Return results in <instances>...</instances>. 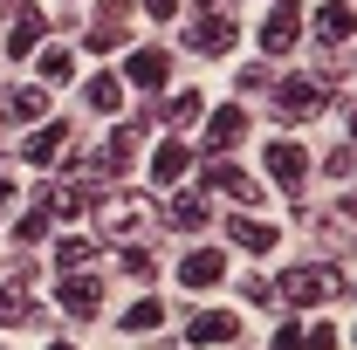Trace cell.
Returning <instances> with one entry per match:
<instances>
[{
    "label": "cell",
    "instance_id": "cell-1",
    "mask_svg": "<svg viewBox=\"0 0 357 350\" xmlns=\"http://www.w3.org/2000/svg\"><path fill=\"white\" fill-rule=\"evenodd\" d=\"M323 296H351V282H344V268H289L282 282H275V303L289 309H310Z\"/></svg>",
    "mask_w": 357,
    "mask_h": 350
},
{
    "label": "cell",
    "instance_id": "cell-2",
    "mask_svg": "<svg viewBox=\"0 0 357 350\" xmlns=\"http://www.w3.org/2000/svg\"><path fill=\"white\" fill-rule=\"evenodd\" d=\"M234 35H241V28H234V0H206V7L192 14V28H185V42L199 48V55H227Z\"/></svg>",
    "mask_w": 357,
    "mask_h": 350
},
{
    "label": "cell",
    "instance_id": "cell-3",
    "mask_svg": "<svg viewBox=\"0 0 357 350\" xmlns=\"http://www.w3.org/2000/svg\"><path fill=\"white\" fill-rule=\"evenodd\" d=\"M89 220H96V234H137V227L151 220V199H144V192H103V199L89 206Z\"/></svg>",
    "mask_w": 357,
    "mask_h": 350
},
{
    "label": "cell",
    "instance_id": "cell-4",
    "mask_svg": "<svg viewBox=\"0 0 357 350\" xmlns=\"http://www.w3.org/2000/svg\"><path fill=\"white\" fill-rule=\"evenodd\" d=\"M303 42V7L296 0H275L261 21V55H289V48Z\"/></svg>",
    "mask_w": 357,
    "mask_h": 350
},
{
    "label": "cell",
    "instance_id": "cell-5",
    "mask_svg": "<svg viewBox=\"0 0 357 350\" xmlns=\"http://www.w3.org/2000/svg\"><path fill=\"white\" fill-rule=\"evenodd\" d=\"M268 178H275L282 192H303V178H310V151L289 144V137H275V144H268Z\"/></svg>",
    "mask_w": 357,
    "mask_h": 350
},
{
    "label": "cell",
    "instance_id": "cell-6",
    "mask_svg": "<svg viewBox=\"0 0 357 350\" xmlns=\"http://www.w3.org/2000/svg\"><path fill=\"white\" fill-rule=\"evenodd\" d=\"M275 96H282V117H310V110H323V96H330V89H323V76L303 69V76H282Z\"/></svg>",
    "mask_w": 357,
    "mask_h": 350
},
{
    "label": "cell",
    "instance_id": "cell-7",
    "mask_svg": "<svg viewBox=\"0 0 357 350\" xmlns=\"http://www.w3.org/2000/svg\"><path fill=\"white\" fill-rule=\"evenodd\" d=\"M227 234H234V248H248V254H275V241H282V227H275V220H255V213L227 220Z\"/></svg>",
    "mask_w": 357,
    "mask_h": 350
},
{
    "label": "cell",
    "instance_id": "cell-8",
    "mask_svg": "<svg viewBox=\"0 0 357 350\" xmlns=\"http://www.w3.org/2000/svg\"><path fill=\"white\" fill-rule=\"evenodd\" d=\"M165 76H172V55L165 48H137L124 62V83H137V89H165Z\"/></svg>",
    "mask_w": 357,
    "mask_h": 350
},
{
    "label": "cell",
    "instance_id": "cell-9",
    "mask_svg": "<svg viewBox=\"0 0 357 350\" xmlns=\"http://www.w3.org/2000/svg\"><path fill=\"white\" fill-rule=\"evenodd\" d=\"M220 275H227V254H220V248H192V254L178 261V282H185V289H213Z\"/></svg>",
    "mask_w": 357,
    "mask_h": 350
},
{
    "label": "cell",
    "instance_id": "cell-10",
    "mask_svg": "<svg viewBox=\"0 0 357 350\" xmlns=\"http://www.w3.org/2000/svg\"><path fill=\"white\" fill-rule=\"evenodd\" d=\"M241 137H248V110H241V103H227V110H213V124H206V151L220 158V151H234Z\"/></svg>",
    "mask_w": 357,
    "mask_h": 350
},
{
    "label": "cell",
    "instance_id": "cell-11",
    "mask_svg": "<svg viewBox=\"0 0 357 350\" xmlns=\"http://www.w3.org/2000/svg\"><path fill=\"white\" fill-rule=\"evenodd\" d=\"M55 303L69 309V316H96V309H103V289H96V282H89V275H62V289H55Z\"/></svg>",
    "mask_w": 357,
    "mask_h": 350
},
{
    "label": "cell",
    "instance_id": "cell-12",
    "mask_svg": "<svg viewBox=\"0 0 357 350\" xmlns=\"http://www.w3.org/2000/svg\"><path fill=\"white\" fill-rule=\"evenodd\" d=\"M234 330H241V323H234V316H227V309H199V316H192V330H185V337H192V344H199V350H213V344H227V337H234Z\"/></svg>",
    "mask_w": 357,
    "mask_h": 350
},
{
    "label": "cell",
    "instance_id": "cell-13",
    "mask_svg": "<svg viewBox=\"0 0 357 350\" xmlns=\"http://www.w3.org/2000/svg\"><path fill=\"white\" fill-rule=\"evenodd\" d=\"M206 185H220L227 199H241V206H255V199H261V185H255V178L241 172V165H227V158L213 165V172H206Z\"/></svg>",
    "mask_w": 357,
    "mask_h": 350
},
{
    "label": "cell",
    "instance_id": "cell-14",
    "mask_svg": "<svg viewBox=\"0 0 357 350\" xmlns=\"http://www.w3.org/2000/svg\"><path fill=\"white\" fill-rule=\"evenodd\" d=\"M185 165H192V151H185L178 137H165V144L151 151V178H158V185H178V178H185Z\"/></svg>",
    "mask_w": 357,
    "mask_h": 350
},
{
    "label": "cell",
    "instance_id": "cell-15",
    "mask_svg": "<svg viewBox=\"0 0 357 350\" xmlns=\"http://www.w3.org/2000/svg\"><path fill=\"white\" fill-rule=\"evenodd\" d=\"M35 282H7L0 289V323H35Z\"/></svg>",
    "mask_w": 357,
    "mask_h": 350
},
{
    "label": "cell",
    "instance_id": "cell-16",
    "mask_svg": "<svg viewBox=\"0 0 357 350\" xmlns=\"http://www.w3.org/2000/svg\"><path fill=\"white\" fill-rule=\"evenodd\" d=\"M83 206H89V192L76 185V178H62V185H48V199H42V213H48V220H76Z\"/></svg>",
    "mask_w": 357,
    "mask_h": 350
},
{
    "label": "cell",
    "instance_id": "cell-17",
    "mask_svg": "<svg viewBox=\"0 0 357 350\" xmlns=\"http://www.w3.org/2000/svg\"><path fill=\"white\" fill-rule=\"evenodd\" d=\"M316 42H330V48L351 42V0H330V7L316 14Z\"/></svg>",
    "mask_w": 357,
    "mask_h": 350
},
{
    "label": "cell",
    "instance_id": "cell-18",
    "mask_svg": "<svg viewBox=\"0 0 357 350\" xmlns=\"http://www.w3.org/2000/svg\"><path fill=\"white\" fill-rule=\"evenodd\" d=\"M83 103L96 110V117H117V103H124V83H117V76H89Z\"/></svg>",
    "mask_w": 357,
    "mask_h": 350
},
{
    "label": "cell",
    "instance_id": "cell-19",
    "mask_svg": "<svg viewBox=\"0 0 357 350\" xmlns=\"http://www.w3.org/2000/svg\"><path fill=\"white\" fill-rule=\"evenodd\" d=\"M89 254H96V241H89V234H69V241H55V268H62V275H83Z\"/></svg>",
    "mask_w": 357,
    "mask_h": 350
},
{
    "label": "cell",
    "instance_id": "cell-20",
    "mask_svg": "<svg viewBox=\"0 0 357 350\" xmlns=\"http://www.w3.org/2000/svg\"><path fill=\"white\" fill-rule=\"evenodd\" d=\"M55 151H62V124H42V131L21 144V158H28V165H55Z\"/></svg>",
    "mask_w": 357,
    "mask_h": 350
},
{
    "label": "cell",
    "instance_id": "cell-21",
    "mask_svg": "<svg viewBox=\"0 0 357 350\" xmlns=\"http://www.w3.org/2000/svg\"><path fill=\"white\" fill-rule=\"evenodd\" d=\"M165 220H172V227H185V234H199V227H206V192H178Z\"/></svg>",
    "mask_w": 357,
    "mask_h": 350
},
{
    "label": "cell",
    "instance_id": "cell-22",
    "mask_svg": "<svg viewBox=\"0 0 357 350\" xmlns=\"http://www.w3.org/2000/svg\"><path fill=\"white\" fill-rule=\"evenodd\" d=\"M35 48H42V14H21L7 35V55H35Z\"/></svg>",
    "mask_w": 357,
    "mask_h": 350
},
{
    "label": "cell",
    "instance_id": "cell-23",
    "mask_svg": "<svg viewBox=\"0 0 357 350\" xmlns=\"http://www.w3.org/2000/svg\"><path fill=\"white\" fill-rule=\"evenodd\" d=\"M158 323H165V309H158V296H144V303H131V309H124V330H131V337H144V330H158Z\"/></svg>",
    "mask_w": 357,
    "mask_h": 350
},
{
    "label": "cell",
    "instance_id": "cell-24",
    "mask_svg": "<svg viewBox=\"0 0 357 350\" xmlns=\"http://www.w3.org/2000/svg\"><path fill=\"white\" fill-rule=\"evenodd\" d=\"M69 76H76V62H69V48H42V89L69 83Z\"/></svg>",
    "mask_w": 357,
    "mask_h": 350
},
{
    "label": "cell",
    "instance_id": "cell-25",
    "mask_svg": "<svg viewBox=\"0 0 357 350\" xmlns=\"http://www.w3.org/2000/svg\"><path fill=\"white\" fill-rule=\"evenodd\" d=\"M14 117H42L48 124V89H14Z\"/></svg>",
    "mask_w": 357,
    "mask_h": 350
},
{
    "label": "cell",
    "instance_id": "cell-26",
    "mask_svg": "<svg viewBox=\"0 0 357 350\" xmlns=\"http://www.w3.org/2000/svg\"><path fill=\"white\" fill-rule=\"evenodd\" d=\"M337 344H344V337H337L330 323H316V330H303V350H337Z\"/></svg>",
    "mask_w": 357,
    "mask_h": 350
},
{
    "label": "cell",
    "instance_id": "cell-27",
    "mask_svg": "<svg viewBox=\"0 0 357 350\" xmlns=\"http://www.w3.org/2000/svg\"><path fill=\"white\" fill-rule=\"evenodd\" d=\"M199 110H206V103H199V96H192V89H185V96H172V124H192V117H199Z\"/></svg>",
    "mask_w": 357,
    "mask_h": 350
},
{
    "label": "cell",
    "instance_id": "cell-28",
    "mask_svg": "<svg viewBox=\"0 0 357 350\" xmlns=\"http://www.w3.org/2000/svg\"><path fill=\"white\" fill-rule=\"evenodd\" d=\"M241 296H248V303H275V282H261V275H255V282H241Z\"/></svg>",
    "mask_w": 357,
    "mask_h": 350
},
{
    "label": "cell",
    "instance_id": "cell-29",
    "mask_svg": "<svg viewBox=\"0 0 357 350\" xmlns=\"http://www.w3.org/2000/svg\"><path fill=\"white\" fill-rule=\"evenodd\" d=\"M42 227H48V213H42V206H35V213L21 220V227H14V234H21V241H42Z\"/></svg>",
    "mask_w": 357,
    "mask_h": 350
},
{
    "label": "cell",
    "instance_id": "cell-30",
    "mask_svg": "<svg viewBox=\"0 0 357 350\" xmlns=\"http://www.w3.org/2000/svg\"><path fill=\"white\" fill-rule=\"evenodd\" d=\"M268 350H303V330H296V323H282V330H275V344Z\"/></svg>",
    "mask_w": 357,
    "mask_h": 350
},
{
    "label": "cell",
    "instance_id": "cell-31",
    "mask_svg": "<svg viewBox=\"0 0 357 350\" xmlns=\"http://www.w3.org/2000/svg\"><path fill=\"white\" fill-rule=\"evenodd\" d=\"M137 7H144L151 21H172V14H178V0H137Z\"/></svg>",
    "mask_w": 357,
    "mask_h": 350
},
{
    "label": "cell",
    "instance_id": "cell-32",
    "mask_svg": "<svg viewBox=\"0 0 357 350\" xmlns=\"http://www.w3.org/2000/svg\"><path fill=\"white\" fill-rule=\"evenodd\" d=\"M7 206H14V185H7V178H0V213H7Z\"/></svg>",
    "mask_w": 357,
    "mask_h": 350
},
{
    "label": "cell",
    "instance_id": "cell-33",
    "mask_svg": "<svg viewBox=\"0 0 357 350\" xmlns=\"http://www.w3.org/2000/svg\"><path fill=\"white\" fill-rule=\"evenodd\" d=\"M48 350H76V344H48Z\"/></svg>",
    "mask_w": 357,
    "mask_h": 350
}]
</instances>
